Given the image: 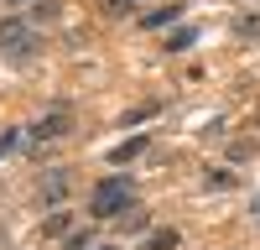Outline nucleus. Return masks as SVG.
Returning <instances> with one entry per match:
<instances>
[{
    "instance_id": "f257e3e1",
    "label": "nucleus",
    "mask_w": 260,
    "mask_h": 250,
    "mask_svg": "<svg viewBox=\"0 0 260 250\" xmlns=\"http://www.w3.org/2000/svg\"><path fill=\"white\" fill-rule=\"evenodd\" d=\"M136 208V182L130 177H104L94 193H89V214L94 219H120Z\"/></svg>"
},
{
    "instance_id": "f03ea898",
    "label": "nucleus",
    "mask_w": 260,
    "mask_h": 250,
    "mask_svg": "<svg viewBox=\"0 0 260 250\" xmlns=\"http://www.w3.org/2000/svg\"><path fill=\"white\" fill-rule=\"evenodd\" d=\"M68 188H73V172H68V167H47L42 182H37V203H42V208H57L62 198H68Z\"/></svg>"
},
{
    "instance_id": "7ed1b4c3",
    "label": "nucleus",
    "mask_w": 260,
    "mask_h": 250,
    "mask_svg": "<svg viewBox=\"0 0 260 250\" xmlns=\"http://www.w3.org/2000/svg\"><path fill=\"white\" fill-rule=\"evenodd\" d=\"M31 47H37L31 21H21V16H6V21H0V52H31Z\"/></svg>"
},
{
    "instance_id": "20e7f679",
    "label": "nucleus",
    "mask_w": 260,
    "mask_h": 250,
    "mask_svg": "<svg viewBox=\"0 0 260 250\" xmlns=\"http://www.w3.org/2000/svg\"><path fill=\"white\" fill-rule=\"evenodd\" d=\"M62 136H73V110H52L47 120H37L31 125V146H47V141H62Z\"/></svg>"
},
{
    "instance_id": "39448f33",
    "label": "nucleus",
    "mask_w": 260,
    "mask_h": 250,
    "mask_svg": "<svg viewBox=\"0 0 260 250\" xmlns=\"http://www.w3.org/2000/svg\"><path fill=\"white\" fill-rule=\"evenodd\" d=\"M136 157H146V136H130V141H120L115 151H110V167H125V162H136Z\"/></svg>"
},
{
    "instance_id": "423d86ee",
    "label": "nucleus",
    "mask_w": 260,
    "mask_h": 250,
    "mask_svg": "<svg viewBox=\"0 0 260 250\" xmlns=\"http://www.w3.org/2000/svg\"><path fill=\"white\" fill-rule=\"evenodd\" d=\"M68 229H73V214H68V208H57V214H47V219H42V235H47V240L68 235Z\"/></svg>"
},
{
    "instance_id": "0eeeda50",
    "label": "nucleus",
    "mask_w": 260,
    "mask_h": 250,
    "mask_svg": "<svg viewBox=\"0 0 260 250\" xmlns=\"http://www.w3.org/2000/svg\"><path fill=\"white\" fill-rule=\"evenodd\" d=\"M177 240H182L177 229H151V235L141 240V250H177Z\"/></svg>"
},
{
    "instance_id": "6e6552de",
    "label": "nucleus",
    "mask_w": 260,
    "mask_h": 250,
    "mask_svg": "<svg viewBox=\"0 0 260 250\" xmlns=\"http://www.w3.org/2000/svg\"><path fill=\"white\" fill-rule=\"evenodd\" d=\"M234 37H240V42H255V37H260V11L234 16Z\"/></svg>"
},
{
    "instance_id": "1a4fd4ad",
    "label": "nucleus",
    "mask_w": 260,
    "mask_h": 250,
    "mask_svg": "<svg viewBox=\"0 0 260 250\" xmlns=\"http://www.w3.org/2000/svg\"><path fill=\"white\" fill-rule=\"evenodd\" d=\"M192 42H198V32H192V26H177V32H172V37L161 42V47H167V52H187Z\"/></svg>"
},
{
    "instance_id": "9d476101",
    "label": "nucleus",
    "mask_w": 260,
    "mask_h": 250,
    "mask_svg": "<svg viewBox=\"0 0 260 250\" xmlns=\"http://www.w3.org/2000/svg\"><path fill=\"white\" fill-rule=\"evenodd\" d=\"M177 11H182V6H161V11H146L141 21H146L151 32H156V26H172V21H177Z\"/></svg>"
},
{
    "instance_id": "9b49d317",
    "label": "nucleus",
    "mask_w": 260,
    "mask_h": 250,
    "mask_svg": "<svg viewBox=\"0 0 260 250\" xmlns=\"http://www.w3.org/2000/svg\"><path fill=\"white\" fill-rule=\"evenodd\" d=\"M156 110H161V104H156V99H146V104H136V110H125V115H120V125H141V120H151Z\"/></svg>"
},
{
    "instance_id": "f8f14e48",
    "label": "nucleus",
    "mask_w": 260,
    "mask_h": 250,
    "mask_svg": "<svg viewBox=\"0 0 260 250\" xmlns=\"http://www.w3.org/2000/svg\"><path fill=\"white\" fill-rule=\"evenodd\" d=\"M89 245H94L89 229H68V240H62V250H89Z\"/></svg>"
},
{
    "instance_id": "ddd939ff",
    "label": "nucleus",
    "mask_w": 260,
    "mask_h": 250,
    "mask_svg": "<svg viewBox=\"0 0 260 250\" xmlns=\"http://www.w3.org/2000/svg\"><path fill=\"white\" fill-rule=\"evenodd\" d=\"M250 157H255V141H234L229 146V162H250Z\"/></svg>"
},
{
    "instance_id": "4468645a",
    "label": "nucleus",
    "mask_w": 260,
    "mask_h": 250,
    "mask_svg": "<svg viewBox=\"0 0 260 250\" xmlns=\"http://www.w3.org/2000/svg\"><path fill=\"white\" fill-rule=\"evenodd\" d=\"M57 11H62L57 0H37V11H31V16H37V21H57Z\"/></svg>"
},
{
    "instance_id": "2eb2a0df",
    "label": "nucleus",
    "mask_w": 260,
    "mask_h": 250,
    "mask_svg": "<svg viewBox=\"0 0 260 250\" xmlns=\"http://www.w3.org/2000/svg\"><path fill=\"white\" fill-rule=\"evenodd\" d=\"M120 229H125V235H130V229H146V214H141V208H130V214H120Z\"/></svg>"
},
{
    "instance_id": "dca6fc26",
    "label": "nucleus",
    "mask_w": 260,
    "mask_h": 250,
    "mask_svg": "<svg viewBox=\"0 0 260 250\" xmlns=\"http://www.w3.org/2000/svg\"><path fill=\"white\" fill-rule=\"evenodd\" d=\"M203 182H208V188H234V172H208Z\"/></svg>"
},
{
    "instance_id": "f3484780",
    "label": "nucleus",
    "mask_w": 260,
    "mask_h": 250,
    "mask_svg": "<svg viewBox=\"0 0 260 250\" xmlns=\"http://www.w3.org/2000/svg\"><path fill=\"white\" fill-rule=\"evenodd\" d=\"M104 11L110 16H130V0H104Z\"/></svg>"
},
{
    "instance_id": "a211bd4d",
    "label": "nucleus",
    "mask_w": 260,
    "mask_h": 250,
    "mask_svg": "<svg viewBox=\"0 0 260 250\" xmlns=\"http://www.w3.org/2000/svg\"><path fill=\"white\" fill-rule=\"evenodd\" d=\"M16 141H21L16 131H6V136H0V157H6V151H11V146H16Z\"/></svg>"
},
{
    "instance_id": "6ab92c4d",
    "label": "nucleus",
    "mask_w": 260,
    "mask_h": 250,
    "mask_svg": "<svg viewBox=\"0 0 260 250\" xmlns=\"http://www.w3.org/2000/svg\"><path fill=\"white\" fill-rule=\"evenodd\" d=\"M89 250H120V245H89Z\"/></svg>"
},
{
    "instance_id": "aec40b11",
    "label": "nucleus",
    "mask_w": 260,
    "mask_h": 250,
    "mask_svg": "<svg viewBox=\"0 0 260 250\" xmlns=\"http://www.w3.org/2000/svg\"><path fill=\"white\" fill-rule=\"evenodd\" d=\"M6 6H26V0H6Z\"/></svg>"
}]
</instances>
